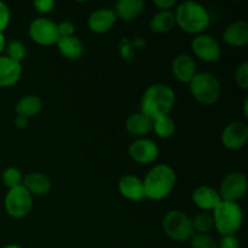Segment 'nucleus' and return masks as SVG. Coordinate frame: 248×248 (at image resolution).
I'll use <instances>...</instances> for the list:
<instances>
[{"instance_id": "f257e3e1", "label": "nucleus", "mask_w": 248, "mask_h": 248, "mask_svg": "<svg viewBox=\"0 0 248 248\" xmlns=\"http://www.w3.org/2000/svg\"><path fill=\"white\" fill-rule=\"evenodd\" d=\"M176 94L166 84H154L145 90L140 102V113L153 121L167 116L174 106Z\"/></svg>"}, {"instance_id": "f03ea898", "label": "nucleus", "mask_w": 248, "mask_h": 248, "mask_svg": "<svg viewBox=\"0 0 248 248\" xmlns=\"http://www.w3.org/2000/svg\"><path fill=\"white\" fill-rule=\"evenodd\" d=\"M176 172L166 164L153 167L143 179L145 198L159 201L167 198L176 186Z\"/></svg>"}, {"instance_id": "7ed1b4c3", "label": "nucleus", "mask_w": 248, "mask_h": 248, "mask_svg": "<svg viewBox=\"0 0 248 248\" xmlns=\"http://www.w3.org/2000/svg\"><path fill=\"white\" fill-rule=\"evenodd\" d=\"M176 26L189 34H200L210 26L207 10L196 1H184L177 6Z\"/></svg>"}, {"instance_id": "20e7f679", "label": "nucleus", "mask_w": 248, "mask_h": 248, "mask_svg": "<svg viewBox=\"0 0 248 248\" xmlns=\"http://www.w3.org/2000/svg\"><path fill=\"white\" fill-rule=\"evenodd\" d=\"M213 223L215 228L223 235H235L242 227L244 212L241 206L237 202L220 201L217 207L213 210Z\"/></svg>"}, {"instance_id": "39448f33", "label": "nucleus", "mask_w": 248, "mask_h": 248, "mask_svg": "<svg viewBox=\"0 0 248 248\" xmlns=\"http://www.w3.org/2000/svg\"><path fill=\"white\" fill-rule=\"evenodd\" d=\"M189 85L194 98L203 106L216 103L222 93V85L219 80L211 73H196Z\"/></svg>"}, {"instance_id": "423d86ee", "label": "nucleus", "mask_w": 248, "mask_h": 248, "mask_svg": "<svg viewBox=\"0 0 248 248\" xmlns=\"http://www.w3.org/2000/svg\"><path fill=\"white\" fill-rule=\"evenodd\" d=\"M162 228L170 239L178 242L189 241L195 235L193 222L183 211L172 210L167 212L162 220Z\"/></svg>"}, {"instance_id": "0eeeda50", "label": "nucleus", "mask_w": 248, "mask_h": 248, "mask_svg": "<svg viewBox=\"0 0 248 248\" xmlns=\"http://www.w3.org/2000/svg\"><path fill=\"white\" fill-rule=\"evenodd\" d=\"M5 210L12 218H24L31 213L33 207V196L23 186L9 189L5 196Z\"/></svg>"}, {"instance_id": "6e6552de", "label": "nucleus", "mask_w": 248, "mask_h": 248, "mask_svg": "<svg viewBox=\"0 0 248 248\" xmlns=\"http://www.w3.org/2000/svg\"><path fill=\"white\" fill-rule=\"evenodd\" d=\"M29 36L34 43L43 46H51L57 44L60 35L57 31V23L45 17L34 19L29 26Z\"/></svg>"}, {"instance_id": "1a4fd4ad", "label": "nucleus", "mask_w": 248, "mask_h": 248, "mask_svg": "<svg viewBox=\"0 0 248 248\" xmlns=\"http://www.w3.org/2000/svg\"><path fill=\"white\" fill-rule=\"evenodd\" d=\"M247 177L241 172H232L222 181L219 196L223 201L237 202L247 193Z\"/></svg>"}, {"instance_id": "9d476101", "label": "nucleus", "mask_w": 248, "mask_h": 248, "mask_svg": "<svg viewBox=\"0 0 248 248\" xmlns=\"http://www.w3.org/2000/svg\"><path fill=\"white\" fill-rule=\"evenodd\" d=\"M193 52L203 62H217L220 57L219 43L213 36L207 34H199L193 39L191 43Z\"/></svg>"}, {"instance_id": "9b49d317", "label": "nucleus", "mask_w": 248, "mask_h": 248, "mask_svg": "<svg viewBox=\"0 0 248 248\" xmlns=\"http://www.w3.org/2000/svg\"><path fill=\"white\" fill-rule=\"evenodd\" d=\"M248 140V126L242 121H232L225 126L222 133V142L227 149L239 150Z\"/></svg>"}, {"instance_id": "f8f14e48", "label": "nucleus", "mask_w": 248, "mask_h": 248, "mask_svg": "<svg viewBox=\"0 0 248 248\" xmlns=\"http://www.w3.org/2000/svg\"><path fill=\"white\" fill-rule=\"evenodd\" d=\"M128 155L138 164H150L159 156V147L156 143L148 138H140L131 143Z\"/></svg>"}, {"instance_id": "ddd939ff", "label": "nucleus", "mask_w": 248, "mask_h": 248, "mask_svg": "<svg viewBox=\"0 0 248 248\" xmlns=\"http://www.w3.org/2000/svg\"><path fill=\"white\" fill-rule=\"evenodd\" d=\"M116 16L114 10L99 9L92 12L89 17V28L96 34H104L110 31L116 23Z\"/></svg>"}, {"instance_id": "4468645a", "label": "nucleus", "mask_w": 248, "mask_h": 248, "mask_svg": "<svg viewBox=\"0 0 248 248\" xmlns=\"http://www.w3.org/2000/svg\"><path fill=\"white\" fill-rule=\"evenodd\" d=\"M223 40L227 45L242 47L248 43V23L244 19L230 23L223 31Z\"/></svg>"}, {"instance_id": "2eb2a0df", "label": "nucleus", "mask_w": 248, "mask_h": 248, "mask_svg": "<svg viewBox=\"0 0 248 248\" xmlns=\"http://www.w3.org/2000/svg\"><path fill=\"white\" fill-rule=\"evenodd\" d=\"M119 191L124 198L131 201L145 199L143 181L135 174H126L119 181Z\"/></svg>"}, {"instance_id": "dca6fc26", "label": "nucleus", "mask_w": 248, "mask_h": 248, "mask_svg": "<svg viewBox=\"0 0 248 248\" xmlns=\"http://www.w3.org/2000/svg\"><path fill=\"white\" fill-rule=\"evenodd\" d=\"M22 75V64L7 56H0V87H9L18 82Z\"/></svg>"}, {"instance_id": "f3484780", "label": "nucleus", "mask_w": 248, "mask_h": 248, "mask_svg": "<svg viewBox=\"0 0 248 248\" xmlns=\"http://www.w3.org/2000/svg\"><path fill=\"white\" fill-rule=\"evenodd\" d=\"M220 201L219 193L211 186H201L193 193V202L203 211H213Z\"/></svg>"}, {"instance_id": "a211bd4d", "label": "nucleus", "mask_w": 248, "mask_h": 248, "mask_svg": "<svg viewBox=\"0 0 248 248\" xmlns=\"http://www.w3.org/2000/svg\"><path fill=\"white\" fill-rule=\"evenodd\" d=\"M22 186L27 189L31 196H43L46 195L51 190V179L41 172H33V173L27 174L23 178Z\"/></svg>"}, {"instance_id": "6ab92c4d", "label": "nucleus", "mask_w": 248, "mask_h": 248, "mask_svg": "<svg viewBox=\"0 0 248 248\" xmlns=\"http://www.w3.org/2000/svg\"><path fill=\"white\" fill-rule=\"evenodd\" d=\"M172 72L177 80L189 84L196 74V65L193 58L188 55H178L172 62Z\"/></svg>"}, {"instance_id": "aec40b11", "label": "nucleus", "mask_w": 248, "mask_h": 248, "mask_svg": "<svg viewBox=\"0 0 248 248\" xmlns=\"http://www.w3.org/2000/svg\"><path fill=\"white\" fill-rule=\"evenodd\" d=\"M143 7H144L143 0H119L115 5L114 14L116 18L132 21L142 14Z\"/></svg>"}, {"instance_id": "412c9836", "label": "nucleus", "mask_w": 248, "mask_h": 248, "mask_svg": "<svg viewBox=\"0 0 248 248\" xmlns=\"http://www.w3.org/2000/svg\"><path fill=\"white\" fill-rule=\"evenodd\" d=\"M126 130L128 131V133L137 136V137L148 135L153 131V120L140 111L132 114L131 116H128L127 121H126Z\"/></svg>"}, {"instance_id": "4be33fe9", "label": "nucleus", "mask_w": 248, "mask_h": 248, "mask_svg": "<svg viewBox=\"0 0 248 248\" xmlns=\"http://www.w3.org/2000/svg\"><path fill=\"white\" fill-rule=\"evenodd\" d=\"M56 45L62 56H64L68 60H78L84 53V45H82L81 40L75 35L60 38Z\"/></svg>"}, {"instance_id": "5701e85b", "label": "nucleus", "mask_w": 248, "mask_h": 248, "mask_svg": "<svg viewBox=\"0 0 248 248\" xmlns=\"http://www.w3.org/2000/svg\"><path fill=\"white\" fill-rule=\"evenodd\" d=\"M41 107H43V103H41V99L38 96H35V94H26L17 102L15 110H16L18 116H23V118L28 119L39 114V111L41 110Z\"/></svg>"}, {"instance_id": "b1692460", "label": "nucleus", "mask_w": 248, "mask_h": 248, "mask_svg": "<svg viewBox=\"0 0 248 248\" xmlns=\"http://www.w3.org/2000/svg\"><path fill=\"white\" fill-rule=\"evenodd\" d=\"M176 27L174 12L160 11L150 21V29L154 33H169Z\"/></svg>"}, {"instance_id": "393cba45", "label": "nucleus", "mask_w": 248, "mask_h": 248, "mask_svg": "<svg viewBox=\"0 0 248 248\" xmlns=\"http://www.w3.org/2000/svg\"><path fill=\"white\" fill-rule=\"evenodd\" d=\"M153 131L161 138H170L176 131L174 121L167 116H161L153 121Z\"/></svg>"}, {"instance_id": "a878e982", "label": "nucleus", "mask_w": 248, "mask_h": 248, "mask_svg": "<svg viewBox=\"0 0 248 248\" xmlns=\"http://www.w3.org/2000/svg\"><path fill=\"white\" fill-rule=\"evenodd\" d=\"M191 222L195 234H207L215 228L213 217L208 213H200L194 219H191Z\"/></svg>"}, {"instance_id": "bb28decb", "label": "nucleus", "mask_w": 248, "mask_h": 248, "mask_svg": "<svg viewBox=\"0 0 248 248\" xmlns=\"http://www.w3.org/2000/svg\"><path fill=\"white\" fill-rule=\"evenodd\" d=\"M1 179L4 186L9 189L16 188V186H22V183H23L22 172L16 167H7L6 170H4L1 174Z\"/></svg>"}, {"instance_id": "cd10ccee", "label": "nucleus", "mask_w": 248, "mask_h": 248, "mask_svg": "<svg viewBox=\"0 0 248 248\" xmlns=\"http://www.w3.org/2000/svg\"><path fill=\"white\" fill-rule=\"evenodd\" d=\"M6 51H7V57L14 60L15 62L21 63L22 61L24 60L26 57V46L22 41L19 40H12L11 43L7 44L6 46Z\"/></svg>"}, {"instance_id": "c85d7f7f", "label": "nucleus", "mask_w": 248, "mask_h": 248, "mask_svg": "<svg viewBox=\"0 0 248 248\" xmlns=\"http://www.w3.org/2000/svg\"><path fill=\"white\" fill-rule=\"evenodd\" d=\"M191 248H219L217 241L207 234H195L190 239Z\"/></svg>"}, {"instance_id": "c756f323", "label": "nucleus", "mask_w": 248, "mask_h": 248, "mask_svg": "<svg viewBox=\"0 0 248 248\" xmlns=\"http://www.w3.org/2000/svg\"><path fill=\"white\" fill-rule=\"evenodd\" d=\"M235 82L242 90L248 89V63L245 62L235 72Z\"/></svg>"}, {"instance_id": "7c9ffc66", "label": "nucleus", "mask_w": 248, "mask_h": 248, "mask_svg": "<svg viewBox=\"0 0 248 248\" xmlns=\"http://www.w3.org/2000/svg\"><path fill=\"white\" fill-rule=\"evenodd\" d=\"M57 31L60 38H67V36L74 35L75 27L72 22H61L60 24H57Z\"/></svg>"}, {"instance_id": "2f4dec72", "label": "nucleus", "mask_w": 248, "mask_h": 248, "mask_svg": "<svg viewBox=\"0 0 248 248\" xmlns=\"http://www.w3.org/2000/svg\"><path fill=\"white\" fill-rule=\"evenodd\" d=\"M10 22V10L6 4L0 1V31H4Z\"/></svg>"}, {"instance_id": "473e14b6", "label": "nucleus", "mask_w": 248, "mask_h": 248, "mask_svg": "<svg viewBox=\"0 0 248 248\" xmlns=\"http://www.w3.org/2000/svg\"><path fill=\"white\" fill-rule=\"evenodd\" d=\"M33 6L41 14H47L55 6V2L52 0H35L33 2Z\"/></svg>"}, {"instance_id": "72a5a7b5", "label": "nucleus", "mask_w": 248, "mask_h": 248, "mask_svg": "<svg viewBox=\"0 0 248 248\" xmlns=\"http://www.w3.org/2000/svg\"><path fill=\"white\" fill-rule=\"evenodd\" d=\"M219 248H240L239 240L235 237V235H228V236H223L220 240Z\"/></svg>"}, {"instance_id": "f704fd0d", "label": "nucleus", "mask_w": 248, "mask_h": 248, "mask_svg": "<svg viewBox=\"0 0 248 248\" xmlns=\"http://www.w3.org/2000/svg\"><path fill=\"white\" fill-rule=\"evenodd\" d=\"M154 4L161 11H170L172 7L176 6L177 1L176 0H155Z\"/></svg>"}, {"instance_id": "c9c22d12", "label": "nucleus", "mask_w": 248, "mask_h": 248, "mask_svg": "<svg viewBox=\"0 0 248 248\" xmlns=\"http://www.w3.org/2000/svg\"><path fill=\"white\" fill-rule=\"evenodd\" d=\"M15 126H16L18 130H24V128L28 126V119L23 118V116H17L15 119Z\"/></svg>"}, {"instance_id": "e433bc0d", "label": "nucleus", "mask_w": 248, "mask_h": 248, "mask_svg": "<svg viewBox=\"0 0 248 248\" xmlns=\"http://www.w3.org/2000/svg\"><path fill=\"white\" fill-rule=\"evenodd\" d=\"M5 46H6V40H5V36L2 34V31H0V53L4 51Z\"/></svg>"}, {"instance_id": "4c0bfd02", "label": "nucleus", "mask_w": 248, "mask_h": 248, "mask_svg": "<svg viewBox=\"0 0 248 248\" xmlns=\"http://www.w3.org/2000/svg\"><path fill=\"white\" fill-rule=\"evenodd\" d=\"M247 106H248V99H246V101H245V103H244V110H245V115H248V113H247Z\"/></svg>"}, {"instance_id": "58836bf2", "label": "nucleus", "mask_w": 248, "mask_h": 248, "mask_svg": "<svg viewBox=\"0 0 248 248\" xmlns=\"http://www.w3.org/2000/svg\"><path fill=\"white\" fill-rule=\"evenodd\" d=\"M4 248H23V247L18 246V245H7V246H5Z\"/></svg>"}]
</instances>
